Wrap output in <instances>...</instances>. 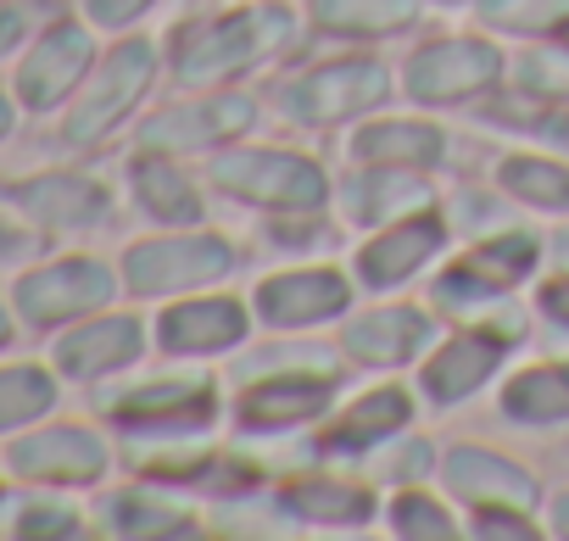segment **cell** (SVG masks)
<instances>
[{
	"label": "cell",
	"instance_id": "cell-5",
	"mask_svg": "<svg viewBox=\"0 0 569 541\" xmlns=\"http://www.w3.org/2000/svg\"><path fill=\"white\" fill-rule=\"evenodd\" d=\"M497 79V51L480 46V40H447V46H430L413 57L408 68V84L413 96L425 101H458V96H475Z\"/></svg>",
	"mask_w": 569,
	"mask_h": 541
},
{
	"label": "cell",
	"instance_id": "cell-21",
	"mask_svg": "<svg viewBox=\"0 0 569 541\" xmlns=\"http://www.w3.org/2000/svg\"><path fill=\"white\" fill-rule=\"evenodd\" d=\"M358 157H369V162H408V168H419V162H436L441 157V134L436 129H425V123H380V129H369L363 140H358Z\"/></svg>",
	"mask_w": 569,
	"mask_h": 541
},
{
	"label": "cell",
	"instance_id": "cell-6",
	"mask_svg": "<svg viewBox=\"0 0 569 541\" xmlns=\"http://www.w3.org/2000/svg\"><path fill=\"white\" fill-rule=\"evenodd\" d=\"M12 469L29 474V480H96L107 469V447L90 435V430H73V424H57V430H40V435H23L12 447Z\"/></svg>",
	"mask_w": 569,
	"mask_h": 541
},
{
	"label": "cell",
	"instance_id": "cell-42",
	"mask_svg": "<svg viewBox=\"0 0 569 541\" xmlns=\"http://www.w3.org/2000/svg\"><path fill=\"white\" fill-rule=\"evenodd\" d=\"M12 129V112H7V101H0V134H7Z\"/></svg>",
	"mask_w": 569,
	"mask_h": 541
},
{
	"label": "cell",
	"instance_id": "cell-35",
	"mask_svg": "<svg viewBox=\"0 0 569 541\" xmlns=\"http://www.w3.org/2000/svg\"><path fill=\"white\" fill-rule=\"evenodd\" d=\"M68 530H73L68 508H29L23 513V535H68Z\"/></svg>",
	"mask_w": 569,
	"mask_h": 541
},
{
	"label": "cell",
	"instance_id": "cell-23",
	"mask_svg": "<svg viewBox=\"0 0 569 541\" xmlns=\"http://www.w3.org/2000/svg\"><path fill=\"white\" fill-rule=\"evenodd\" d=\"M402 419H408V397H402V391H375L369 402H358V408L341 419V430L325 435V447H363V441L397 430Z\"/></svg>",
	"mask_w": 569,
	"mask_h": 541
},
{
	"label": "cell",
	"instance_id": "cell-3",
	"mask_svg": "<svg viewBox=\"0 0 569 541\" xmlns=\"http://www.w3.org/2000/svg\"><path fill=\"white\" fill-rule=\"evenodd\" d=\"M112 297V274L101 262H51L40 274H29L18 285V308L29 324H62V319H79L90 308H101Z\"/></svg>",
	"mask_w": 569,
	"mask_h": 541
},
{
	"label": "cell",
	"instance_id": "cell-41",
	"mask_svg": "<svg viewBox=\"0 0 569 541\" xmlns=\"http://www.w3.org/2000/svg\"><path fill=\"white\" fill-rule=\"evenodd\" d=\"M12 246H18V234H12V229H0V251H12Z\"/></svg>",
	"mask_w": 569,
	"mask_h": 541
},
{
	"label": "cell",
	"instance_id": "cell-25",
	"mask_svg": "<svg viewBox=\"0 0 569 541\" xmlns=\"http://www.w3.org/2000/svg\"><path fill=\"white\" fill-rule=\"evenodd\" d=\"M502 402H508V413H519V419H563V413H569V374H563V369L519 374Z\"/></svg>",
	"mask_w": 569,
	"mask_h": 541
},
{
	"label": "cell",
	"instance_id": "cell-2",
	"mask_svg": "<svg viewBox=\"0 0 569 541\" xmlns=\"http://www.w3.org/2000/svg\"><path fill=\"white\" fill-rule=\"evenodd\" d=\"M146 84H151V46H140V40L118 46V51L107 57V68L96 73V84L84 90L79 112L68 118V140L90 146V140H101L107 129H118V118L140 101Z\"/></svg>",
	"mask_w": 569,
	"mask_h": 541
},
{
	"label": "cell",
	"instance_id": "cell-14",
	"mask_svg": "<svg viewBox=\"0 0 569 541\" xmlns=\"http://www.w3.org/2000/svg\"><path fill=\"white\" fill-rule=\"evenodd\" d=\"M246 123H251V107H246V101H218V107H184V112H168V118L146 123L140 140H146L151 151H162V146L184 151V146H207V140L240 134Z\"/></svg>",
	"mask_w": 569,
	"mask_h": 541
},
{
	"label": "cell",
	"instance_id": "cell-39",
	"mask_svg": "<svg viewBox=\"0 0 569 541\" xmlns=\"http://www.w3.org/2000/svg\"><path fill=\"white\" fill-rule=\"evenodd\" d=\"M547 313L569 324V280H552V285H547Z\"/></svg>",
	"mask_w": 569,
	"mask_h": 541
},
{
	"label": "cell",
	"instance_id": "cell-4",
	"mask_svg": "<svg viewBox=\"0 0 569 541\" xmlns=\"http://www.w3.org/2000/svg\"><path fill=\"white\" fill-rule=\"evenodd\" d=\"M223 268H229V251L218 240H151V246L129 251L123 274L140 297H157V291H184V285L218 280Z\"/></svg>",
	"mask_w": 569,
	"mask_h": 541
},
{
	"label": "cell",
	"instance_id": "cell-13",
	"mask_svg": "<svg viewBox=\"0 0 569 541\" xmlns=\"http://www.w3.org/2000/svg\"><path fill=\"white\" fill-rule=\"evenodd\" d=\"M262 313L273 324H308V319H330L347 308V285L336 274H284L273 285H262Z\"/></svg>",
	"mask_w": 569,
	"mask_h": 541
},
{
	"label": "cell",
	"instance_id": "cell-15",
	"mask_svg": "<svg viewBox=\"0 0 569 541\" xmlns=\"http://www.w3.org/2000/svg\"><path fill=\"white\" fill-rule=\"evenodd\" d=\"M40 223H62V229H73V223H90L96 212H101V190L90 184V179H73V173H51V179H29V184H18L12 190Z\"/></svg>",
	"mask_w": 569,
	"mask_h": 541
},
{
	"label": "cell",
	"instance_id": "cell-31",
	"mask_svg": "<svg viewBox=\"0 0 569 541\" xmlns=\"http://www.w3.org/2000/svg\"><path fill=\"white\" fill-rule=\"evenodd\" d=\"M118 530L123 535H168V530H184L168 508H157V502H140V497H123L118 502Z\"/></svg>",
	"mask_w": 569,
	"mask_h": 541
},
{
	"label": "cell",
	"instance_id": "cell-26",
	"mask_svg": "<svg viewBox=\"0 0 569 541\" xmlns=\"http://www.w3.org/2000/svg\"><path fill=\"white\" fill-rule=\"evenodd\" d=\"M313 18L325 29H358V34H380L408 23V0H313Z\"/></svg>",
	"mask_w": 569,
	"mask_h": 541
},
{
	"label": "cell",
	"instance_id": "cell-34",
	"mask_svg": "<svg viewBox=\"0 0 569 541\" xmlns=\"http://www.w3.org/2000/svg\"><path fill=\"white\" fill-rule=\"evenodd\" d=\"M525 84L530 90H569V57H530Z\"/></svg>",
	"mask_w": 569,
	"mask_h": 541
},
{
	"label": "cell",
	"instance_id": "cell-27",
	"mask_svg": "<svg viewBox=\"0 0 569 541\" xmlns=\"http://www.w3.org/2000/svg\"><path fill=\"white\" fill-rule=\"evenodd\" d=\"M502 184L519 190L536 207H569V173L552 168V162H508L502 168Z\"/></svg>",
	"mask_w": 569,
	"mask_h": 541
},
{
	"label": "cell",
	"instance_id": "cell-28",
	"mask_svg": "<svg viewBox=\"0 0 569 541\" xmlns=\"http://www.w3.org/2000/svg\"><path fill=\"white\" fill-rule=\"evenodd\" d=\"M284 502H291L297 513H308V519H363L369 513V497L347 491V485H297Z\"/></svg>",
	"mask_w": 569,
	"mask_h": 541
},
{
	"label": "cell",
	"instance_id": "cell-18",
	"mask_svg": "<svg viewBox=\"0 0 569 541\" xmlns=\"http://www.w3.org/2000/svg\"><path fill=\"white\" fill-rule=\"evenodd\" d=\"M325 397H330L325 380H268V385L246 391L240 413H246L251 430H273V424H297V419L319 413Z\"/></svg>",
	"mask_w": 569,
	"mask_h": 541
},
{
	"label": "cell",
	"instance_id": "cell-33",
	"mask_svg": "<svg viewBox=\"0 0 569 541\" xmlns=\"http://www.w3.org/2000/svg\"><path fill=\"white\" fill-rule=\"evenodd\" d=\"M563 7H569V0H508V7H497V23H508V29H547V23L563 18Z\"/></svg>",
	"mask_w": 569,
	"mask_h": 541
},
{
	"label": "cell",
	"instance_id": "cell-29",
	"mask_svg": "<svg viewBox=\"0 0 569 541\" xmlns=\"http://www.w3.org/2000/svg\"><path fill=\"white\" fill-rule=\"evenodd\" d=\"M347 196H352V212H358V218H380V212H391V207H402V201H425V184L375 173V179H358Z\"/></svg>",
	"mask_w": 569,
	"mask_h": 541
},
{
	"label": "cell",
	"instance_id": "cell-10",
	"mask_svg": "<svg viewBox=\"0 0 569 541\" xmlns=\"http://www.w3.org/2000/svg\"><path fill=\"white\" fill-rule=\"evenodd\" d=\"M134 352H140V324L134 319H101V324H84L79 335H68L57 347V363L68 374L90 380V374H107V369L129 363Z\"/></svg>",
	"mask_w": 569,
	"mask_h": 541
},
{
	"label": "cell",
	"instance_id": "cell-38",
	"mask_svg": "<svg viewBox=\"0 0 569 541\" xmlns=\"http://www.w3.org/2000/svg\"><path fill=\"white\" fill-rule=\"evenodd\" d=\"M29 18H34V7H7V12H0V51H7V46H18V40H23Z\"/></svg>",
	"mask_w": 569,
	"mask_h": 541
},
{
	"label": "cell",
	"instance_id": "cell-36",
	"mask_svg": "<svg viewBox=\"0 0 569 541\" xmlns=\"http://www.w3.org/2000/svg\"><path fill=\"white\" fill-rule=\"evenodd\" d=\"M146 7H151V0H90V18L118 29V23H129L134 12H146Z\"/></svg>",
	"mask_w": 569,
	"mask_h": 541
},
{
	"label": "cell",
	"instance_id": "cell-20",
	"mask_svg": "<svg viewBox=\"0 0 569 541\" xmlns=\"http://www.w3.org/2000/svg\"><path fill=\"white\" fill-rule=\"evenodd\" d=\"M436 240H441V223H436V218L397 223L391 234H380V240L363 251V274L380 280V285H391V280H402L408 268H419V262L436 251Z\"/></svg>",
	"mask_w": 569,
	"mask_h": 541
},
{
	"label": "cell",
	"instance_id": "cell-11",
	"mask_svg": "<svg viewBox=\"0 0 569 541\" xmlns=\"http://www.w3.org/2000/svg\"><path fill=\"white\" fill-rule=\"evenodd\" d=\"M497 358H502V335H491V330L458 335V341H447V347H441V358L425 369V385H430V397L452 402V397L475 391V385L497 369Z\"/></svg>",
	"mask_w": 569,
	"mask_h": 541
},
{
	"label": "cell",
	"instance_id": "cell-12",
	"mask_svg": "<svg viewBox=\"0 0 569 541\" xmlns=\"http://www.w3.org/2000/svg\"><path fill=\"white\" fill-rule=\"evenodd\" d=\"M207 413H212V397L201 385H151L118 408L123 430H201Z\"/></svg>",
	"mask_w": 569,
	"mask_h": 541
},
{
	"label": "cell",
	"instance_id": "cell-19",
	"mask_svg": "<svg viewBox=\"0 0 569 541\" xmlns=\"http://www.w3.org/2000/svg\"><path fill=\"white\" fill-rule=\"evenodd\" d=\"M240 335V308L234 302H184L162 319V341L173 352H212Z\"/></svg>",
	"mask_w": 569,
	"mask_h": 541
},
{
	"label": "cell",
	"instance_id": "cell-30",
	"mask_svg": "<svg viewBox=\"0 0 569 541\" xmlns=\"http://www.w3.org/2000/svg\"><path fill=\"white\" fill-rule=\"evenodd\" d=\"M536 262V246L530 240H519V234H508V240H491V246H480L463 268H475V274L491 285V280H519L525 268Z\"/></svg>",
	"mask_w": 569,
	"mask_h": 541
},
{
	"label": "cell",
	"instance_id": "cell-22",
	"mask_svg": "<svg viewBox=\"0 0 569 541\" xmlns=\"http://www.w3.org/2000/svg\"><path fill=\"white\" fill-rule=\"evenodd\" d=\"M134 190H140L146 212H157V218H168V223H190V218L201 212V201H196V190L184 184V173H173V168L157 162V157L134 168Z\"/></svg>",
	"mask_w": 569,
	"mask_h": 541
},
{
	"label": "cell",
	"instance_id": "cell-1",
	"mask_svg": "<svg viewBox=\"0 0 569 541\" xmlns=\"http://www.w3.org/2000/svg\"><path fill=\"white\" fill-rule=\"evenodd\" d=\"M212 179L234 196L268 201V207H319L325 201V173L302 157L284 151H240V157H218Z\"/></svg>",
	"mask_w": 569,
	"mask_h": 541
},
{
	"label": "cell",
	"instance_id": "cell-16",
	"mask_svg": "<svg viewBox=\"0 0 569 541\" xmlns=\"http://www.w3.org/2000/svg\"><path fill=\"white\" fill-rule=\"evenodd\" d=\"M425 335H430L425 313H413V308H386V313L358 319L352 335H347V347H352V358H363V363H397V358H408Z\"/></svg>",
	"mask_w": 569,
	"mask_h": 541
},
{
	"label": "cell",
	"instance_id": "cell-32",
	"mask_svg": "<svg viewBox=\"0 0 569 541\" xmlns=\"http://www.w3.org/2000/svg\"><path fill=\"white\" fill-rule=\"evenodd\" d=\"M397 530H402V535H452L447 513H441L436 502H425V497H402V502H397Z\"/></svg>",
	"mask_w": 569,
	"mask_h": 541
},
{
	"label": "cell",
	"instance_id": "cell-8",
	"mask_svg": "<svg viewBox=\"0 0 569 541\" xmlns=\"http://www.w3.org/2000/svg\"><path fill=\"white\" fill-rule=\"evenodd\" d=\"M386 96V73L375 62H336V68H319L308 73L297 90H291V107L313 123H330V118H347V112H363Z\"/></svg>",
	"mask_w": 569,
	"mask_h": 541
},
{
	"label": "cell",
	"instance_id": "cell-40",
	"mask_svg": "<svg viewBox=\"0 0 569 541\" xmlns=\"http://www.w3.org/2000/svg\"><path fill=\"white\" fill-rule=\"evenodd\" d=\"M558 530H563V535H569V497H563V502H558Z\"/></svg>",
	"mask_w": 569,
	"mask_h": 541
},
{
	"label": "cell",
	"instance_id": "cell-7",
	"mask_svg": "<svg viewBox=\"0 0 569 541\" xmlns=\"http://www.w3.org/2000/svg\"><path fill=\"white\" fill-rule=\"evenodd\" d=\"M84 68H90V34L73 29V23H57V29L29 51V62L18 68V96H23L29 107H57V101L84 79Z\"/></svg>",
	"mask_w": 569,
	"mask_h": 541
},
{
	"label": "cell",
	"instance_id": "cell-17",
	"mask_svg": "<svg viewBox=\"0 0 569 541\" xmlns=\"http://www.w3.org/2000/svg\"><path fill=\"white\" fill-rule=\"evenodd\" d=\"M447 480H452V491H463V497H475V502H486V497L530 502V497H536V485H530L513 463L486 458V452H475V447H458V452L447 458Z\"/></svg>",
	"mask_w": 569,
	"mask_h": 541
},
{
	"label": "cell",
	"instance_id": "cell-9",
	"mask_svg": "<svg viewBox=\"0 0 569 541\" xmlns=\"http://www.w3.org/2000/svg\"><path fill=\"white\" fill-rule=\"evenodd\" d=\"M257 51V29L246 18H223V23H190L173 46L179 57V79L184 84H207L223 73H240Z\"/></svg>",
	"mask_w": 569,
	"mask_h": 541
},
{
	"label": "cell",
	"instance_id": "cell-43",
	"mask_svg": "<svg viewBox=\"0 0 569 541\" xmlns=\"http://www.w3.org/2000/svg\"><path fill=\"white\" fill-rule=\"evenodd\" d=\"M0 347H7V313H0Z\"/></svg>",
	"mask_w": 569,
	"mask_h": 541
},
{
	"label": "cell",
	"instance_id": "cell-24",
	"mask_svg": "<svg viewBox=\"0 0 569 541\" xmlns=\"http://www.w3.org/2000/svg\"><path fill=\"white\" fill-rule=\"evenodd\" d=\"M57 402V385L40 369H0V430H18Z\"/></svg>",
	"mask_w": 569,
	"mask_h": 541
},
{
	"label": "cell",
	"instance_id": "cell-37",
	"mask_svg": "<svg viewBox=\"0 0 569 541\" xmlns=\"http://www.w3.org/2000/svg\"><path fill=\"white\" fill-rule=\"evenodd\" d=\"M480 535H530L525 519H508V508H486L480 513Z\"/></svg>",
	"mask_w": 569,
	"mask_h": 541
}]
</instances>
